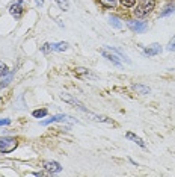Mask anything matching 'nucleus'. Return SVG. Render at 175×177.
Masks as SVG:
<instances>
[{"mask_svg":"<svg viewBox=\"0 0 175 177\" xmlns=\"http://www.w3.org/2000/svg\"><path fill=\"white\" fill-rule=\"evenodd\" d=\"M18 142L15 138L11 136H5V138H0V153L6 154V153H12L15 148H17Z\"/></svg>","mask_w":175,"mask_h":177,"instance_id":"obj_1","label":"nucleus"},{"mask_svg":"<svg viewBox=\"0 0 175 177\" xmlns=\"http://www.w3.org/2000/svg\"><path fill=\"white\" fill-rule=\"evenodd\" d=\"M154 5H155L154 0H143L139 6H136L134 15H136V17H145V15H148V14L154 9Z\"/></svg>","mask_w":175,"mask_h":177,"instance_id":"obj_2","label":"nucleus"},{"mask_svg":"<svg viewBox=\"0 0 175 177\" xmlns=\"http://www.w3.org/2000/svg\"><path fill=\"white\" fill-rule=\"evenodd\" d=\"M60 98H62L63 102L70 103V105H74V106L77 107V109H80V111H82V112H85V114H88V112H89V111L85 107V105H83L82 102H80V100H77V98H74L72 95L65 94V93H63V94H60Z\"/></svg>","mask_w":175,"mask_h":177,"instance_id":"obj_3","label":"nucleus"},{"mask_svg":"<svg viewBox=\"0 0 175 177\" xmlns=\"http://www.w3.org/2000/svg\"><path fill=\"white\" fill-rule=\"evenodd\" d=\"M129 27L136 34H143L148 29V23L139 21V20H129Z\"/></svg>","mask_w":175,"mask_h":177,"instance_id":"obj_4","label":"nucleus"},{"mask_svg":"<svg viewBox=\"0 0 175 177\" xmlns=\"http://www.w3.org/2000/svg\"><path fill=\"white\" fill-rule=\"evenodd\" d=\"M44 170L50 174H56V173L62 171V166L56 161H47V162H44Z\"/></svg>","mask_w":175,"mask_h":177,"instance_id":"obj_5","label":"nucleus"},{"mask_svg":"<svg viewBox=\"0 0 175 177\" xmlns=\"http://www.w3.org/2000/svg\"><path fill=\"white\" fill-rule=\"evenodd\" d=\"M100 53L104 56L107 61H110L112 64H115L116 67H121L122 64H121V61H119V58L116 56V53H113V52H107V48H101L100 50Z\"/></svg>","mask_w":175,"mask_h":177,"instance_id":"obj_6","label":"nucleus"},{"mask_svg":"<svg viewBox=\"0 0 175 177\" xmlns=\"http://www.w3.org/2000/svg\"><path fill=\"white\" fill-rule=\"evenodd\" d=\"M23 11H24V8H23V5H21L20 2L12 3L11 6H9V12H11V15H14L15 18H20L21 14H23Z\"/></svg>","mask_w":175,"mask_h":177,"instance_id":"obj_7","label":"nucleus"},{"mask_svg":"<svg viewBox=\"0 0 175 177\" xmlns=\"http://www.w3.org/2000/svg\"><path fill=\"white\" fill-rule=\"evenodd\" d=\"M162 52V46L160 44H157V43H154L151 46H148V47L143 50V53L147 55V56H155V55H159Z\"/></svg>","mask_w":175,"mask_h":177,"instance_id":"obj_8","label":"nucleus"},{"mask_svg":"<svg viewBox=\"0 0 175 177\" xmlns=\"http://www.w3.org/2000/svg\"><path fill=\"white\" fill-rule=\"evenodd\" d=\"M67 120L65 115H55V117L48 118V120H44V121H41V126H48V124H51V123H56V121H60V123H63Z\"/></svg>","mask_w":175,"mask_h":177,"instance_id":"obj_9","label":"nucleus"},{"mask_svg":"<svg viewBox=\"0 0 175 177\" xmlns=\"http://www.w3.org/2000/svg\"><path fill=\"white\" fill-rule=\"evenodd\" d=\"M109 24L115 29H122V23H121V18L116 17V15H109Z\"/></svg>","mask_w":175,"mask_h":177,"instance_id":"obj_10","label":"nucleus"},{"mask_svg":"<svg viewBox=\"0 0 175 177\" xmlns=\"http://www.w3.org/2000/svg\"><path fill=\"white\" fill-rule=\"evenodd\" d=\"M134 91H138L139 94H142V95H147V94H150L151 93V89L148 88V86H145V85H140V83H134L133 86H131Z\"/></svg>","mask_w":175,"mask_h":177,"instance_id":"obj_11","label":"nucleus"},{"mask_svg":"<svg viewBox=\"0 0 175 177\" xmlns=\"http://www.w3.org/2000/svg\"><path fill=\"white\" fill-rule=\"evenodd\" d=\"M106 48H107V50H110V52H113V53H116L118 56H121V59H124V61H125L127 64H131V59L127 58V55H125V53H124V52H122L121 48L112 47V46H110V47H106Z\"/></svg>","mask_w":175,"mask_h":177,"instance_id":"obj_12","label":"nucleus"},{"mask_svg":"<svg viewBox=\"0 0 175 177\" xmlns=\"http://www.w3.org/2000/svg\"><path fill=\"white\" fill-rule=\"evenodd\" d=\"M88 115L92 118L94 121H100V123H107V124H112V120L110 118L104 117V115H97V114H92V112H88Z\"/></svg>","mask_w":175,"mask_h":177,"instance_id":"obj_13","label":"nucleus"},{"mask_svg":"<svg viewBox=\"0 0 175 177\" xmlns=\"http://www.w3.org/2000/svg\"><path fill=\"white\" fill-rule=\"evenodd\" d=\"M76 73H77L79 76H82V77H91V79H95V77H97V76L92 74L88 68H83V67H77V68H76Z\"/></svg>","mask_w":175,"mask_h":177,"instance_id":"obj_14","label":"nucleus"},{"mask_svg":"<svg viewBox=\"0 0 175 177\" xmlns=\"http://www.w3.org/2000/svg\"><path fill=\"white\" fill-rule=\"evenodd\" d=\"M67 48H68V43H65V41L51 44V50H55V52H65Z\"/></svg>","mask_w":175,"mask_h":177,"instance_id":"obj_15","label":"nucleus"},{"mask_svg":"<svg viewBox=\"0 0 175 177\" xmlns=\"http://www.w3.org/2000/svg\"><path fill=\"white\" fill-rule=\"evenodd\" d=\"M127 139H131V141H134V142H136V144H138L139 147H142V148H145V142L142 141V139H140V138L138 136V135H134V133H131V132H129V133H127Z\"/></svg>","mask_w":175,"mask_h":177,"instance_id":"obj_16","label":"nucleus"},{"mask_svg":"<svg viewBox=\"0 0 175 177\" xmlns=\"http://www.w3.org/2000/svg\"><path fill=\"white\" fill-rule=\"evenodd\" d=\"M172 12H175V2H174V3L166 5V8L160 12V17H166V15H169V14H172Z\"/></svg>","mask_w":175,"mask_h":177,"instance_id":"obj_17","label":"nucleus"},{"mask_svg":"<svg viewBox=\"0 0 175 177\" xmlns=\"http://www.w3.org/2000/svg\"><path fill=\"white\" fill-rule=\"evenodd\" d=\"M47 114H48V112H47V109H36V111H33V114H32V115H33L35 118H44Z\"/></svg>","mask_w":175,"mask_h":177,"instance_id":"obj_18","label":"nucleus"},{"mask_svg":"<svg viewBox=\"0 0 175 177\" xmlns=\"http://www.w3.org/2000/svg\"><path fill=\"white\" fill-rule=\"evenodd\" d=\"M56 3L59 5V8L63 9V11H68V9H70V3H68V0H56Z\"/></svg>","mask_w":175,"mask_h":177,"instance_id":"obj_19","label":"nucleus"},{"mask_svg":"<svg viewBox=\"0 0 175 177\" xmlns=\"http://www.w3.org/2000/svg\"><path fill=\"white\" fill-rule=\"evenodd\" d=\"M100 2L106 8H115L116 6V0H100Z\"/></svg>","mask_w":175,"mask_h":177,"instance_id":"obj_20","label":"nucleus"},{"mask_svg":"<svg viewBox=\"0 0 175 177\" xmlns=\"http://www.w3.org/2000/svg\"><path fill=\"white\" fill-rule=\"evenodd\" d=\"M11 80H12V74H9L8 77H5V79H3V80L0 82V89H2V88H5V86H8Z\"/></svg>","mask_w":175,"mask_h":177,"instance_id":"obj_21","label":"nucleus"},{"mask_svg":"<svg viewBox=\"0 0 175 177\" xmlns=\"http://www.w3.org/2000/svg\"><path fill=\"white\" fill-rule=\"evenodd\" d=\"M6 74H8V67H6V64H3V61H0V77L6 76Z\"/></svg>","mask_w":175,"mask_h":177,"instance_id":"obj_22","label":"nucleus"},{"mask_svg":"<svg viewBox=\"0 0 175 177\" xmlns=\"http://www.w3.org/2000/svg\"><path fill=\"white\" fill-rule=\"evenodd\" d=\"M41 52H42V53H48V52H51V44H50V43H46V44L41 47Z\"/></svg>","mask_w":175,"mask_h":177,"instance_id":"obj_23","label":"nucleus"},{"mask_svg":"<svg viewBox=\"0 0 175 177\" xmlns=\"http://www.w3.org/2000/svg\"><path fill=\"white\" fill-rule=\"evenodd\" d=\"M166 48H168L169 52H175V36L171 39V41H169V44H168V47H166Z\"/></svg>","mask_w":175,"mask_h":177,"instance_id":"obj_24","label":"nucleus"},{"mask_svg":"<svg viewBox=\"0 0 175 177\" xmlns=\"http://www.w3.org/2000/svg\"><path fill=\"white\" fill-rule=\"evenodd\" d=\"M134 2H136V0H121V3H122L124 6H133Z\"/></svg>","mask_w":175,"mask_h":177,"instance_id":"obj_25","label":"nucleus"},{"mask_svg":"<svg viewBox=\"0 0 175 177\" xmlns=\"http://www.w3.org/2000/svg\"><path fill=\"white\" fill-rule=\"evenodd\" d=\"M8 124H11V120H0V126H8Z\"/></svg>","mask_w":175,"mask_h":177,"instance_id":"obj_26","label":"nucleus"},{"mask_svg":"<svg viewBox=\"0 0 175 177\" xmlns=\"http://www.w3.org/2000/svg\"><path fill=\"white\" fill-rule=\"evenodd\" d=\"M35 2H36L38 6H42V3H44V0H35Z\"/></svg>","mask_w":175,"mask_h":177,"instance_id":"obj_27","label":"nucleus"},{"mask_svg":"<svg viewBox=\"0 0 175 177\" xmlns=\"http://www.w3.org/2000/svg\"><path fill=\"white\" fill-rule=\"evenodd\" d=\"M33 176H44V173H41V171H36V173H33Z\"/></svg>","mask_w":175,"mask_h":177,"instance_id":"obj_28","label":"nucleus"}]
</instances>
